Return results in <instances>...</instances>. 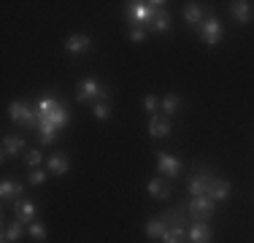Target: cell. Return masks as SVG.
Wrapping results in <instances>:
<instances>
[{
    "instance_id": "cell-1",
    "label": "cell",
    "mask_w": 254,
    "mask_h": 243,
    "mask_svg": "<svg viewBox=\"0 0 254 243\" xmlns=\"http://www.w3.org/2000/svg\"><path fill=\"white\" fill-rule=\"evenodd\" d=\"M35 117H38V132H41V143H52L57 127H65L70 119L68 108L60 106L54 97H44L35 106Z\"/></svg>"
},
{
    "instance_id": "cell-2",
    "label": "cell",
    "mask_w": 254,
    "mask_h": 243,
    "mask_svg": "<svg viewBox=\"0 0 254 243\" xmlns=\"http://www.w3.org/2000/svg\"><path fill=\"white\" fill-rule=\"evenodd\" d=\"M162 5H165V3H160V0H154V3H141V0H138V3H130L127 16L143 27V24H152L154 22V16L162 11Z\"/></svg>"
},
{
    "instance_id": "cell-3",
    "label": "cell",
    "mask_w": 254,
    "mask_h": 243,
    "mask_svg": "<svg viewBox=\"0 0 254 243\" xmlns=\"http://www.w3.org/2000/svg\"><path fill=\"white\" fill-rule=\"evenodd\" d=\"M8 114H11V119H14V122L30 127V130H38V117H35V108H30L27 103H22V100L19 103H11Z\"/></svg>"
},
{
    "instance_id": "cell-4",
    "label": "cell",
    "mask_w": 254,
    "mask_h": 243,
    "mask_svg": "<svg viewBox=\"0 0 254 243\" xmlns=\"http://www.w3.org/2000/svg\"><path fill=\"white\" fill-rule=\"evenodd\" d=\"M106 97L108 92L100 87L98 81H92V78H87V81H81L78 84V100H98V103H106Z\"/></svg>"
},
{
    "instance_id": "cell-5",
    "label": "cell",
    "mask_w": 254,
    "mask_h": 243,
    "mask_svg": "<svg viewBox=\"0 0 254 243\" xmlns=\"http://www.w3.org/2000/svg\"><path fill=\"white\" fill-rule=\"evenodd\" d=\"M211 214H214V200H211V197L190 200V216L195 219V222H208Z\"/></svg>"
},
{
    "instance_id": "cell-6",
    "label": "cell",
    "mask_w": 254,
    "mask_h": 243,
    "mask_svg": "<svg viewBox=\"0 0 254 243\" xmlns=\"http://www.w3.org/2000/svg\"><path fill=\"white\" fill-rule=\"evenodd\" d=\"M14 219L22 224H33L35 222V205L30 200H16L14 203Z\"/></svg>"
},
{
    "instance_id": "cell-7",
    "label": "cell",
    "mask_w": 254,
    "mask_h": 243,
    "mask_svg": "<svg viewBox=\"0 0 254 243\" xmlns=\"http://www.w3.org/2000/svg\"><path fill=\"white\" fill-rule=\"evenodd\" d=\"M200 33H203V41L205 44H211V46H216L222 41V24L211 16V19H205L203 22V27H200Z\"/></svg>"
},
{
    "instance_id": "cell-8",
    "label": "cell",
    "mask_w": 254,
    "mask_h": 243,
    "mask_svg": "<svg viewBox=\"0 0 254 243\" xmlns=\"http://www.w3.org/2000/svg\"><path fill=\"white\" fill-rule=\"evenodd\" d=\"M160 160H157V165H160V173L162 176H168V179H173V176H179V170H181V162L176 160V157H171V154H165V151H160Z\"/></svg>"
},
{
    "instance_id": "cell-9",
    "label": "cell",
    "mask_w": 254,
    "mask_h": 243,
    "mask_svg": "<svg viewBox=\"0 0 254 243\" xmlns=\"http://www.w3.org/2000/svg\"><path fill=\"white\" fill-rule=\"evenodd\" d=\"M211 176L208 173H197L195 179H192V184H190V194L192 197H208V189H211Z\"/></svg>"
},
{
    "instance_id": "cell-10",
    "label": "cell",
    "mask_w": 254,
    "mask_h": 243,
    "mask_svg": "<svg viewBox=\"0 0 254 243\" xmlns=\"http://www.w3.org/2000/svg\"><path fill=\"white\" fill-rule=\"evenodd\" d=\"M149 135H154V138L171 135V119H165V117H160V114H154V117L149 119Z\"/></svg>"
},
{
    "instance_id": "cell-11",
    "label": "cell",
    "mask_w": 254,
    "mask_h": 243,
    "mask_svg": "<svg viewBox=\"0 0 254 243\" xmlns=\"http://www.w3.org/2000/svg\"><path fill=\"white\" fill-rule=\"evenodd\" d=\"M230 14H233V19L235 22H249L252 16H254V5L252 3H246V0H241V3H233L230 5Z\"/></svg>"
},
{
    "instance_id": "cell-12",
    "label": "cell",
    "mask_w": 254,
    "mask_h": 243,
    "mask_svg": "<svg viewBox=\"0 0 254 243\" xmlns=\"http://www.w3.org/2000/svg\"><path fill=\"white\" fill-rule=\"evenodd\" d=\"M22 149H25V141H22V138H16V135H5L3 138V160L19 154Z\"/></svg>"
},
{
    "instance_id": "cell-13",
    "label": "cell",
    "mask_w": 254,
    "mask_h": 243,
    "mask_svg": "<svg viewBox=\"0 0 254 243\" xmlns=\"http://www.w3.org/2000/svg\"><path fill=\"white\" fill-rule=\"evenodd\" d=\"M190 241L192 243H208L211 241V227L205 222H195L190 230Z\"/></svg>"
},
{
    "instance_id": "cell-14",
    "label": "cell",
    "mask_w": 254,
    "mask_h": 243,
    "mask_svg": "<svg viewBox=\"0 0 254 243\" xmlns=\"http://www.w3.org/2000/svg\"><path fill=\"white\" fill-rule=\"evenodd\" d=\"M65 49H68L70 54H81V52H87V49H89V38H87V35H81V33H76V35H70V38H68Z\"/></svg>"
},
{
    "instance_id": "cell-15",
    "label": "cell",
    "mask_w": 254,
    "mask_h": 243,
    "mask_svg": "<svg viewBox=\"0 0 254 243\" xmlns=\"http://www.w3.org/2000/svg\"><path fill=\"white\" fill-rule=\"evenodd\" d=\"M49 170L54 176H63L65 170H68V154L65 151H57V154L49 157Z\"/></svg>"
},
{
    "instance_id": "cell-16",
    "label": "cell",
    "mask_w": 254,
    "mask_h": 243,
    "mask_svg": "<svg viewBox=\"0 0 254 243\" xmlns=\"http://www.w3.org/2000/svg\"><path fill=\"white\" fill-rule=\"evenodd\" d=\"M149 194H152V197H160V200H165L168 194H171V186H168V179H152V181H149Z\"/></svg>"
},
{
    "instance_id": "cell-17",
    "label": "cell",
    "mask_w": 254,
    "mask_h": 243,
    "mask_svg": "<svg viewBox=\"0 0 254 243\" xmlns=\"http://www.w3.org/2000/svg\"><path fill=\"white\" fill-rule=\"evenodd\" d=\"M227 194H230V184H227V181H222V179H214V181H211L208 197L214 200V203H216V200H225Z\"/></svg>"
},
{
    "instance_id": "cell-18",
    "label": "cell",
    "mask_w": 254,
    "mask_h": 243,
    "mask_svg": "<svg viewBox=\"0 0 254 243\" xmlns=\"http://www.w3.org/2000/svg\"><path fill=\"white\" fill-rule=\"evenodd\" d=\"M0 197H3V200H16V197H22V184H14L11 179H5L3 184H0Z\"/></svg>"
},
{
    "instance_id": "cell-19",
    "label": "cell",
    "mask_w": 254,
    "mask_h": 243,
    "mask_svg": "<svg viewBox=\"0 0 254 243\" xmlns=\"http://www.w3.org/2000/svg\"><path fill=\"white\" fill-rule=\"evenodd\" d=\"M25 235V224L22 222H11L8 227H5V233H3V241H8V243H19V238Z\"/></svg>"
},
{
    "instance_id": "cell-20",
    "label": "cell",
    "mask_w": 254,
    "mask_h": 243,
    "mask_svg": "<svg viewBox=\"0 0 254 243\" xmlns=\"http://www.w3.org/2000/svg\"><path fill=\"white\" fill-rule=\"evenodd\" d=\"M162 243H190V233L184 227H171L162 235Z\"/></svg>"
},
{
    "instance_id": "cell-21",
    "label": "cell",
    "mask_w": 254,
    "mask_h": 243,
    "mask_svg": "<svg viewBox=\"0 0 254 243\" xmlns=\"http://www.w3.org/2000/svg\"><path fill=\"white\" fill-rule=\"evenodd\" d=\"M165 233H168V224L162 222V216H157V219H152V222L146 224V235H149V238H162Z\"/></svg>"
},
{
    "instance_id": "cell-22",
    "label": "cell",
    "mask_w": 254,
    "mask_h": 243,
    "mask_svg": "<svg viewBox=\"0 0 254 243\" xmlns=\"http://www.w3.org/2000/svg\"><path fill=\"white\" fill-rule=\"evenodd\" d=\"M184 19L190 22V24H200L203 22V11H200V5L197 3H190L184 8Z\"/></svg>"
},
{
    "instance_id": "cell-23",
    "label": "cell",
    "mask_w": 254,
    "mask_h": 243,
    "mask_svg": "<svg viewBox=\"0 0 254 243\" xmlns=\"http://www.w3.org/2000/svg\"><path fill=\"white\" fill-rule=\"evenodd\" d=\"M152 30L154 33H168V30H171V16H168L165 11H160V14L154 16V22H152Z\"/></svg>"
},
{
    "instance_id": "cell-24",
    "label": "cell",
    "mask_w": 254,
    "mask_h": 243,
    "mask_svg": "<svg viewBox=\"0 0 254 243\" xmlns=\"http://www.w3.org/2000/svg\"><path fill=\"white\" fill-rule=\"evenodd\" d=\"M176 108H179V97L176 95H168L165 100H162V111L171 117V114H176Z\"/></svg>"
},
{
    "instance_id": "cell-25",
    "label": "cell",
    "mask_w": 254,
    "mask_h": 243,
    "mask_svg": "<svg viewBox=\"0 0 254 243\" xmlns=\"http://www.w3.org/2000/svg\"><path fill=\"white\" fill-rule=\"evenodd\" d=\"M41 160H44V154H41L38 149H30L27 154H25V162H27L30 168H38V165H41Z\"/></svg>"
},
{
    "instance_id": "cell-26",
    "label": "cell",
    "mask_w": 254,
    "mask_h": 243,
    "mask_svg": "<svg viewBox=\"0 0 254 243\" xmlns=\"http://www.w3.org/2000/svg\"><path fill=\"white\" fill-rule=\"evenodd\" d=\"M27 233L33 235L35 241H44V238H46V230H44V224H41V222H33V224L27 227Z\"/></svg>"
},
{
    "instance_id": "cell-27",
    "label": "cell",
    "mask_w": 254,
    "mask_h": 243,
    "mask_svg": "<svg viewBox=\"0 0 254 243\" xmlns=\"http://www.w3.org/2000/svg\"><path fill=\"white\" fill-rule=\"evenodd\" d=\"M44 181H46V173H44L41 168H33V173H30V184H33V186H41Z\"/></svg>"
},
{
    "instance_id": "cell-28",
    "label": "cell",
    "mask_w": 254,
    "mask_h": 243,
    "mask_svg": "<svg viewBox=\"0 0 254 243\" xmlns=\"http://www.w3.org/2000/svg\"><path fill=\"white\" fill-rule=\"evenodd\" d=\"M95 117H98V119H108V117H111L108 103H98V106H95Z\"/></svg>"
},
{
    "instance_id": "cell-29",
    "label": "cell",
    "mask_w": 254,
    "mask_h": 243,
    "mask_svg": "<svg viewBox=\"0 0 254 243\" xmlns=\"http://www.w3.org/2000/svg\"><path fill=\"white\" fill-rule=\"evenodd\" d=\"M130 38H132V41H143V38H146V30H143L141 24H138V27H132V30H130Z\"/></svg>"
},
{
    "instance_id": "cell-30",
    "label": "cell",
    "mask_w": 254,
    "mask_h": 243,
    "mask_svg": "<svg viewBox=\"0 0 254 243\" xmlns=\"http://www.w3.org/2000/svg\"><path fill=\"white\" fill-rule=\"evenodd\" d=\"M143 108H146L149 114H154L157 111V97H146V100H143Z\"/></svg>"
},
{
    "instance_id": "cell-31",
    "label": "cell",
    "mask_w": 254,
    "mask_h": 243,
    "mask_svg": "<svg viewBox=\"0 0 254 243\" xmlns=\"http://www.w3.org/2000/svg\"><path fill=\"white\" fill-rule=\"evenodd\" d=\"M3 243H8V241H3Z\"/></svg>"
}]
</instances>
